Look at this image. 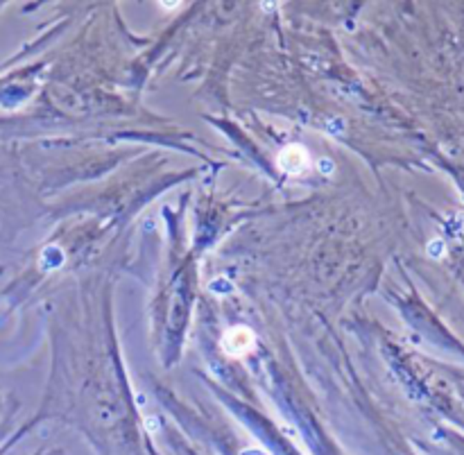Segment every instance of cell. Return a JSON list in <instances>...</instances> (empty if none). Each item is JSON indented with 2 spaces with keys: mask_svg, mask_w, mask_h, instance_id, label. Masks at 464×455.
Wrapping results in <instances>:
<instances>
[{
  "mask_svg": "<svg viewBox=\"0 0 464 455\" xmlns=\"http://www.w3.org/2000/svg\"><path fill=\"white\" fill-rule=\"evenodd\" d=\"M256 347V335L245 326H234L222 335V349L231 358H245Z\"/></svg>",
  "mask_w": 464,
  "mask_h": 455,
  "instance_id": "cell-1",
  "label": "cell"
},
{
  "mask_svg": "<svg viewBox=\"0 0 464 455\" xmlns=\"http://www.w3.org/2000/svg\"><path fill=\"white\" fill-rule=\"evenodd\" d=\"M279 168L288 174H303L310 170V154L301 145H288L279 154Z\"/></svg>",
  "mask_w": 464,
  "mask_h": 455,
  "instance_id": "cell-2",
  "label": "cell"
},
{
  "mask_svg": "<svg viewBox=\"0 0 464 455\" xmlns=\"http://www.w3.org/2000/svg\"><path fill=\"white\" fill-rule=\"evenodd\" d=\"M430 254H433V256H442V254H444V243L435 241L433 245H430Z\"/></svg>",
  "mask_w": 464,
  "mask_h": 455,
  "instance_id": "cell-3",
  "label": "cell"
}]
</instances>
